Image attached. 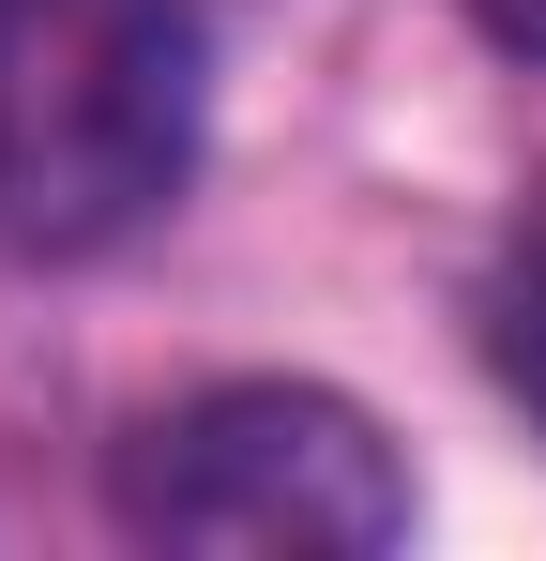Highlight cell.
I'll return each instance as SVG.
<instances>
[{
	"label": "cell",
	"mask_w": 546,
	"mask_h": 561,
	"mask_svg": "<svg viewBox=\"0 0 546 561\" xmlns=\"http://www.w3.org/2000/svg\"><path fill=\"white\" fill-rule=\"evenodd\" d=\"M486 365H501V394L546 425V213L501 243V274H486Z\"/></svg>",
	"instance_id": "3"
},
{
	"label": "cell",
	"mask_w": 546,
	"mask_h": 561,
	"mask_svg": "<svg viewBox=\"0 0 546 561\" xmlns=\"http://www.w3.org/2000/svg\"><path fill=\"white\" fill-rule=\"evenodd\" d=\"M197 0H0V259H106L197 183Z\"/></svg>",
	"instance_id": "1"
},
{
	"label": "cell",
	"mask_w": 546,
	"mask_h": 561,
	"mask_svg": "<svg viewBox=\"0 0 546 561\" xmlns=\"http://www.w3.org/2000/svg\"><path fill=\"white\" fill-rule=\"evenodd\" d=\"M122 531L228 561H364L410 531V456L334 379H213L122 440Z\"/></svg>",
	"instance_id": "2"
},
{
	"label": "cell",
	"mask_w": 546,
	"mask_h": 561,
	"mask_svg": "<svg viewBox=\"0 0 546 561\" xmlns=\"http://www.w3.org/2000/svg\"><path fill=\"white\" fill-rule=\"evenodd\" d=\"M470 31H486V46H516V61H546V0H470Z\"/></svg>",
	"instance_id": "4"
}]
</instances>
